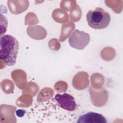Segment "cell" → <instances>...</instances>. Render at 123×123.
Returning <instances> with one entry per match:
<instances>
[{"instance_id":"cell-1","label":"cell","mask_w":123,"mask_h":123,"mask_svg":"<svg viewBox=\"0 0 123 123\" xmlns=\"http://www.w3.org/2000/svg\"><path fill=\"white\" fill-rule=\"evenodd\" d=\"M0 57L9 66H13L16 62L19 43L12 36L7 34L0 37Z\"/></svg>"},{"instance_id":"cell-2","label":"cell","mask_w":123,"mask_h":123,"mask_svg":"<svg viewBox=\"0 0 123 123\" xmlns=\"http://www.w3.org/2000/svg\"><path fill=\"white\" fill-rule=\"evenodd\" d=\"M86 18L88 25L96 29L106 28L111 21L110 14L100 7H97L94 10L89 11L86 14Z\"/></svg>"},{"instance_id":"cell-3","label":"cell","mask_w":123,"mask_h":123,"mask_svg":"<svg viewBox=\"0 0 123 123\" xmlns=\"http://www.w3.org/2000/svg\"><path fill=\"white\" fill-rule=\"evenodd\" d=\"M89 41V34L77 29L73 31L68 38L70 46L79 50L84 49L88 45Z\"/></svg>"},{"instance_id":"cell-4","label":"cell","mask_w":123,"mask_h":123,"mask_svg":"<svg viewBox=\"0 0 123 123\" xmlns=\"http://www.w3.org/2000/svg\"><path fill=\"white\" fill-rule=\"evenodd\" d=\"M55 98L60 107L65 110L72 111H74L76 108L74 98L69 94H56Z\"/></svg>"},{"instance_id":"cell-5","label":"cell","mask_w":123,"mask_h":123,"mask_svg":"<svg viewBox=\"0 0 123 123\" xmlns=\"http://www.w3.org/2000/svg\"><path fill=\"white\" fill-rule=\"evenodd\" d=\"M107 120L101 114L89 112L80 116L77 121V123H107Z\"/></svg>"},{"instance_id":"cell-6","label":"cell","mask_w":123,"mask_h":123,"mask_svg":"<svg viewBox=\"0 0 123 123\" xmlns=\"http://www.w3.org/2000/svg\"><path fill=\"white\" fill-rule=\"evenodd\" d=\"M16 112H19V113H17L16 114L18 115V116H19V117H22V116H24V115L25 113V111H23V110H19L17 111Z\"/></svg>"}]
</instances>
